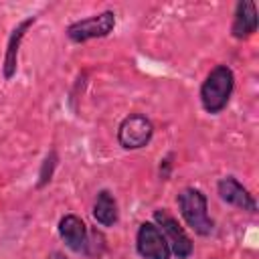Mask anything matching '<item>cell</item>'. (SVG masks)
Returning a JSON list of instances; mask_svg holds the SVG:
<instances>
[{"label": "cell", "instance_id": "11", "mask_svg": "<svg viewBox=\"0 0 259 259\" xmlns=\"http://www.w3.org/2000/svg\"><path fill=\"white\" fill-rule=\"evenodd\" d=\"M93 217L103 227H111L117 221V204H115V198L107 190H101L97 194L93 202Z\"/></svg>", "mask_w": 259, "mask_h": 259}, {"label": "cell", "instance_id": "8", "mask_svg": "<svg viewBox=\"0 0 259 259\" xmlns=\"http://www.w3.org/2000/svg\"><path fill=\"white\" fill-rule=\"evenodd\" d=\"M59 235L65 241V245L69 249H73L75 253H81L87 245V229L85 223L75 217V214H67L61 219L59 223Z\"/></svg>", "mask_w": 259, "mask_h": 259}, {"label": "cell", "instance_id": "12", "mask_svg": "<svg viewBox=\"0 0 259 259\" xmlns=\"http://www.w3.org/2000/svg\"><path fill=\"white\" fill-rule=\"evenodd\" d=\"M55 162H57V156L55 152H51L42 164V170H40V180H38V186H45L49 180H51V174H53V168H55Z\"/></svg>", "mask_w": 259, "mask_h": 259}, {"label": "cell", "instance_id": "5", "mask_svg": "<svg viewBox=\"0 0 259 259\" xmlns=\"http://www.w3.org/2000/svg\"><path fill=\"white\" fill-rule=\"evenodd\" d=\"M152 134H154V127H152L150 119L140 113H134V115H127L119 123L117 140L125 150H138L150 142Z\"/></svg>", "mask_w": 259, "mask_h": 259}, {"label": "cell", "instance_id": "1", "mask_svg": "<svg viewBox=\"0 0 259 259\" xmlns=\"http://www.w3.org/2000/svg\"><path fill=\"white\" fill-rule=\"evenodd\" d=\"M233 85H235V77H233V71L227 67V65H219L214 67L202 87H200V101H202V107L208 111V113H219L227 107L229 99H231V93H233Z\"/></svg>", "mask_w": 259, "mask_h": 259}, {"label": "cell", "instance_id": "10", "mask_svg": "<svg viewBox=\"0 0 259 259\" xmlns=\"http://www.w3.org/2000/svg\"><path fill=\"white\" fill-rule=\"evenodd\" d=\"M34 16H30V18H26V20H22L14 30H12V34H10V38H8V47H6V57H4V77L6 79H12L14 77V73H16V63H18V47H20V40H22V36H24V32H26V28L30 26V24H34Z\"/></svg>", "mask_w": 259, "mask_h": 259}, {"label": "cell", "instance_id": "2", "mask_svg": "<svg viewBox=\"0 0 259 259\" xmlns=\"http://www.w3.org/2000/svg\"><path fill=\"white\" fill-rule=\"evenodd\" d=\"M178 208L186 225L198 235L212 233V219L206 212V196L196 188H184L178 194Z\"/></svg>", "mask_w": 259, "mask_h": 259}, {"label": "cell", "instance_id": "9", "mask_svg": "<svg viewBox=\"0 0 259 259\" xmlns=\"http://www.w3.org/2000/svg\"><path fill=\"white\" fill-rule=\"evenodd\" d=\"M257 30V10L251 0H241L235 8L231 32L235 38H247Z\"/></svg>", "mask_w": 259, "mask_h": 259}, {"label": "cell", "instance_id": "3", "mask_svg": "<svg viewBox=\"0 0 259 259\" xmlns=\"http://www.w3.org/2000/svg\"><path fill=\"white\" fill-rule=\"evenodd\" d=\"M113 26H115V14L111 10H105V12H99L95 16L73 22L67 28V36L73 42H85V40H91V38L107 36L113 30Z\"/></svg>", "mask_w": 259, "mask_h": 259}, {"label": "cell", "instance_id": "7", "mask_svg": "<svg viewBox=\"0 0 259 259\" xmlns=\"http://www.w3.org/2000/svg\"><path fill=\"white\" fill-rule=\"evenodd\" d=\"M219 194H221V198L225 202L235 204V206H239L243 210H251V212L257 210V202H255L253 194L239 180H235L233 176H227V178H223L219 182Z\"/></svg>", "mask_w": 259, "mask_h": 259}, {"label": "cell", "instance_id": "4", "mask_svg": "<svg viewBox=\"0 0 259 259\" xmlns=\"http://www.w3.org/2000/svg\"><path fill=\"white\" fill-rule=\"evenodd\" d=\"M154 221L158 223V229L162 231V235L168 241V247L174 251V255L178 259H186L192 253V241L188 239V235L184 233V229L178 225V221L164 208L154 212Z\"/></svg>", "mask_w": 259, "mask_h": 259}, {"label": "cell", "instance_id": "6", "mask_svg": "<svg viewBox=\"0 0 259 259\" xmlns=\"http://www.w3.org/2000/svg\"><path fill=\"white\" fill-rule=\"evenodd\" d=\"M136 245H138V253L146 259H168L170 257L168 241L154 223L140 225Z\"/></svg>", "mask_w": 259, "mask_h": 259}]
</instances>
